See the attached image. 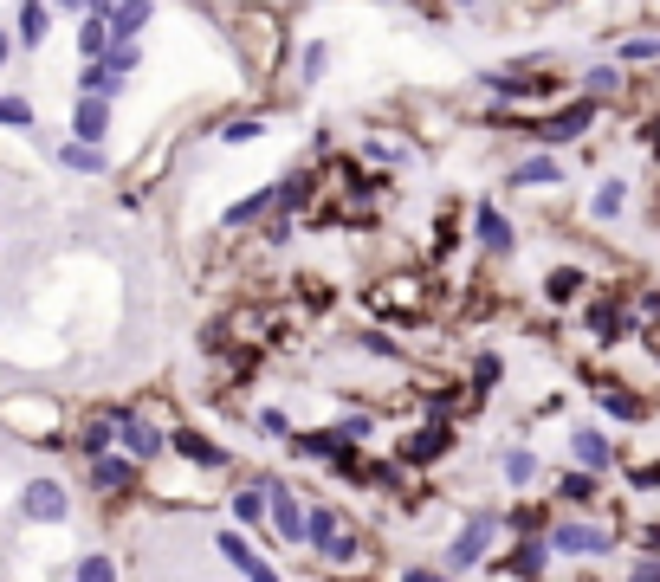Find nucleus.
Here are the masks:
<instances>
[{"label": "nucleus", "mask_w": 660, "mask_h": 582, "mask_svg": "<svg viewBox=\"0 0 660 582\" xmlns=\"http://www.w3.org/2000/svg\"><path fill=\"white\" fill-rule=\"evenodd\" d=\"M550 550H570V557H596V550H609V531H589V524H557Z\"/></svg>", "instance_id": "obj_1"}, {"label": "nucleus", "mask_w": 660, "mask_h": 582, "mask_svg": "<svg viewBox=\"0 0 660 582\" xmlns=\"http://www.w3.org/2000/svg\"><path fill=\"white\" fill-rule=\"evenodd\" d=\"M175 453H182V460H195V466H227V453H220L208 434H195V427H188V434H175Z\"/></svg>", "instance_id": "obj_2"}, {"label": "nucleus", "mask_w": 660, "mask_h": 582, "mask_svg": "<svg viewBox=\"0 0 660 582\" xmlns=\"http://www.w3.org/2000/svg\"><path fill=\"white\" fill-rule=\"evenodd\" d=\"M486 537H492V518H473V524H466V537H460V544H453V563H460V570H466V563H479V550H486Z\"/></svg>", "instance_id": "obj_3"}, {"label": "nucleus", "mask_w": 660, "mask_h": 582, "mask_svg": "<svg viewBox=\"0 0 660 582\" xmlns=\"http://www.w3.org/2000/svg\"><path fill=\"white\" fill-rule=\"evenodd\" d=\"M447 440H453L447 427H428V434H415V440H408L402 453H408V460H415V466H428V460H440V453H447Z\"/></svg>", "instance_id": "obj_4"}, {"label": "nucleus", "mask_w": 660, "mask_h": 582, "mask_svg": "<svg viewBox=\"0 0 660 582\" xmlns=\"http://www.w3.org/2000/svg\"><path fill=\"white\" fill-rule=\"evenodd\" d=\"M220 550H227V557H233V563H240V570H246V576H253V582H279V576H272V570H266V563H259V557H253V550H246V537H233V531H227V537H220Z\"/></svg>", "instance_id": "obj_5"}, {"label": "nucleus", "mask_w": 660, "mask_h": 582, "mask_svg": "<svg viewBox=\"0 0 660 582\" xmlns=\"http://www.w3.org/2000/svg\"><path fill=\"white\" fill-rule=\"evenodd\" d=\"M479 240H486L492 253H505V246H512V220H505L499 207H479Z\"/></svg>", "instance_id": "obj_6"}, {"label": "nucleus", "mask_w": 660, "mask_h": 582, "mask_svg": "<svg viewBox=\"0 0 660 582\" xmlns=\"http://www.w3.org/2000/svg\"><path fill=\"white\" fill-rule=\"evenodd\" d=\"M272 524H279V537H285V544H298V537L311 531V518L292 505V498H279V505H272Z\"/></svg>", "instance_id": "obj_7"}, {"label": "nucleus", "mask_w": 660, "mask_h": 582, "mask_svg": "<svg viewBox=\"0 0 660 582\" xmlns=\"http://www.w3.org/2000/svg\"><path fill=\"white\" fill-rule=\"evenodd\" d=\"M576 460H583V466H609L615 453H609V440H602L596 427H583V434H576Z\"/></svg>", "instance_id": "obj_8"}, {"label": "nucleus", "mask_w": 660, "mask_h": 582, "mask_svg": "<svg viewBox=\"0 0 660 582\" xmlns=\"http://www.w3.org/2000/svg\"><path fill=\"white\" fill-rule=\"evenodd\" d=\"M123 447H130L136 460H149V453L162 447V434H156V427H149V421H130V427H123Z\"/></svg>", "instance_id": "obj_9"}, {"label": "nucleus", "mask_w": 660, "mask_h": 582, "mask_svg": "<svg viewBox=\"0 0 660 582\" xmlns=\"http://www.w3.org/2000/svg\"><path fill=\"white\" fill-rule=\"evenodd\" d=\"M505 182H512V188H531V182H557V162H550V156H538V162H518V169L505 175Z\"/></svg>", "instance_id": "obj_10"}, {"label": "nucleus", "mask_w": 660, "mask_h": 582, "mask_svg": "<svg viewBox=\"0 0 660 582\" xmlns=\"http://www.w3.org/2000/svg\"><path fill=\"white\" fill-rule=\"evenodd\" d=\"M492 91H505V97H544V91H557V78H492Z\"/></svg>", "instance_id": "obj_11"}, {"label": "nucleus", "mask_w": 660, "mask_h": 582, "mask_svg": "<svg viewBox=\"0 0 660 582\" xmlns=\"http://www.w3.org/2000/svg\"><path fill=\"white\" fill-rule=\"evenodd\" d=\"M589 117H596V110H589V104H570V110H563V117H557V123H550V130H544V136H550V143H557V136H576V130H583Z\"/></svg>", "instance_id": "obj_12"}, {"label": "nucleus", "mask_w": 660, "mask_h": 582, "mask_svg": "<svg viewBox=\"0 0 660 582\" xmlns=\"http://www.w3.org/2000/svg\"><path fill=\"white\" fill-rule=\"evenodd\" d=\"M59 511H65L59 485H33V518H59Z\"/></svg>", "instance_id": "obj_13"}, {"label": "nucleus", "mask_w": 660, "mask_h": 582, "mask_svg": "<svg viewBox=\"0 0 660 582\" xmlns=\"http://www.w3.org/2000/svg\"><path fill=\"white\" fill-rule=\"evenodd\" d=\"M266 207H272V194H246L240 207H227V220H233V227H246V220H259Z\"/></svg>", "instance_id": "obj_14"}, {"label": "nucleus", "mask_w": 660, "mask_h": 582, "mask_svg": "<svg viewBox=\"0 0 660 582\" xmlns=\"http://www.w3.org/2000/svg\"><path fill=\"white\" fill-rule=\"evenodd\" d=\"M143 20H149V7H117V13H110V26H117V39H123V46H130V33H136Z\"/></svg>", "instance_id": "obj_15"}, {"label": "nucleus", "mask_w": 660, "mask_h": 582, "mask_svg": "<svg viewBox=\"0 0 660 582\" xmlns=\"http://www.w3.org/2000/svg\"><path fill=\"white\" fill-rule=\"evenodd\" d=\"M602 408H615L622 421H641V414H648V408H641L635 395H622V388H609V395H602Z\"/></svg>", "instance_id": "obj_16"}, {"label": "nucleus", "mask_w": 660, "mask_h": 582, "mask_svg": "<svg viewBox=\"0 0 660 582\" xmlns=\"http://www.w3.org/2000/svg\"><path fill=\"white\" fill-rule=\"evenodd\" d=\"M233 518H240V524H259V518H266V498H259V492H240V498H233Z\"/></svg>", "instance_id": "obj_17"}, {"label": "nucleus", "mask_w": 660, "mask_h": 582, "mask_svg": "<svg viewBox=\"0 0 660 582\" xmlns=\"http://www.w3.org/2000/svg\"><path fill=\"white\" fill-rule=\"evenodd\" d=\"M589 324H596L602 337H622V311H615V304H596V311H589Z\"/></svg>", "instance_id": "obj_18"}, {"label": "nucleus", "mask_w": 660, "mask_h": 582, "mask_svg": "<svg viewBox=\"0 0 660 582\" xmlns=\"http://www.w3.org/2000/svg\"><path fill=\"white\" fill-rule=\"evenodd\" d=\"M538 570H544V550H538V544H525V550L512 557V576H538Z\"/></svg>", "instance_id": "obj_19"}, {"label": "nucleus", "mask_w": 660, "mask_h": 582, "mask_svg": "<svg viewBox=\"0 0 660 582\" xmlns=\"http://www.w3.org/2000/svg\"><path fill=\"white\" fill-rule=\"evenodd\" d=\"M78 136H104V104H85V110H78Z\"/></svg>", "instance_id": "obj_20"}, {"label": "nucleus", "mask_w": 660, "mask_h": 582, "mask_svg": "<svg viewBox=\"0 0 660 582\" xmlns=\"http://www.w3.org/2000/svg\"><path fill=\"white\" fill-rule=\"evenodd\" d=\"M253 136H266V123H253V117H246V123H227V143H253Z\"/></svg>", "instance_id": "obj_21"}, {"label": "nucleus", "mask_w": 660, "mask_h": 582, "mask_svg": "<svg viewBox=\"0 0 660 582\" xmlns=\"http://www.w3.org/2000/svg\"><path fill=\"white\" fill-rule=\"evenodd\" d=\"M576 285H583V272H550V298H570Z\"/></svg>", "instance_id": "obj_22"}, {"label": "nucleus", "mask_w": 660, "mask_h": 582, "mask_svg": "<svg viewBox=\"0 0 660 582\" xmlns=\"http://www.w3.org/2000/svg\"><path fill=\"white\" fill-rule=\"evenodd\" d=\"M596 214H602V220H609V214H622V188H615V182L596 194Z\"/></svg>", "instance_id": "obj_23"}, {"label": "nucleus", "mask_w": 660, "mask_h": 582, "mask_svg": "<svg viewBox=\"0 0 660 582\" xmlns=\"http://www.w3.org/2000/svg\"><path fill=\"white\" fill-rule=\"evenodd\" d=\"M654 52H660V39H628L622 59H654Z\"/></svg>", "instance_id": "obj_24"}, {"label": "nucleus", "mask_w": 660, "mask_h": 582, "mask_svg": "<svg viewBox=\"0 0 660 582\" xmlns=\"http://www.w3.org/2000/svg\"><path fill=\"white\" fill-rule=\"evenodd\" d=\"M505 479L525 485V479H531V453H512V460H505Z\"/></svg>", "instance_id": "obj_25"}, {"label": "nucleus", "mask_w": 660, "mask_h": 582, "mask_svg": "<svg viewBox=\"0 0 660 582\" xmlns=\"http://www.w3.org/2000/svg\"><path fill=\"white\" fill-rule=\"evenodd\" d=\"M78 582H110V563H98V557H91L85 570H78Z\"/></svg>", "instance_id": "obj_26"}, {"label": "nucleus", "mask_w": 660, "mask_h": 582, "mask_svg": "<svg viewBox=\"0 0 660 582\" xmlns=\"http://www.w3.org/2000/svg\"><path fill=\"white\" fill-rule=\"evenodd\" d=\"M635 582H660V563H641V570H635Z\"/></svg>", "instance_id": "obj_27"}, {"label": "nucleus", "mask_w": 660, "mask_h": 582, "mask_svg": "<svg viewBox=\"0 0 660 582\" xmlns=\"http://www.w3.org/2000/svg\"><path fill=\"white\" fill-rule=\"evenodd\" d=\"M408 582H447V576H428V570H415V576H408Z\"/></svg>", "instance_id": "obj_28"}]
</instances>
